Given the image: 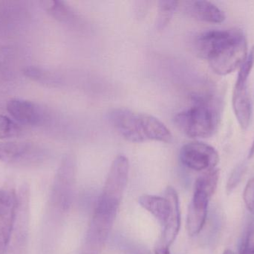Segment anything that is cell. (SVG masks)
Masks as SVG:
<instances>
[{
	"label": "cell",
	"instance_id": "cell-1",
	"mask_svg": "<svg viewBox=\"0 0 254 254\" xmlns=\"http://www.w3.org/2000/svg\"><path fill=\"white\" fill-rule=\"evenodd\" d=\"M197 54L208 61L213 73L227 76L241 67L247 58L246 36L237 30H209L195 41Z\"/></svg>",
	"mask_w": 254,
	"mask_h": 254
},
{
	"label": "cell",
	"instance_id": "cell-2",
	"mask_svg": "<svg viewBox=\"0 0 254 254\" xmlns=\"http://www.w3.org/2000/svg\"><path fill=\"white\" fill-rule=\"evenodd\" d=\"M109 119L117 132L131 143L158 141L169 143L173 140V135L166 125L147 113L116 108L109 113Z\"/></svg>",
	"mask_w": 254,
	"mask_h": 254
},
{
	"label": "cell",
	"instance_id": "cell-3",
	"mask_svg": "<svg viewBox=\"0 0 254 254\" xmlns=\"http://www.w3.org/2000/svg\"><path fill=\"white\" fill-rule=\"evenodd\" d=\"M217 105L210 97L195 95L192 104L175 116L178 128L191 138H208L213 135L219 124Z\"/></svg>",
	"mask_w": 254,
	"mask_h": 254
},
{
	"label": "cell",
	"instance_id": "cell-4",
	"mask_svg": "<svg viewBox=\"0 0 254 254\" xmlns=\"http://www.w3.org/2000/svg\"><path fill=\"white\" fill-rule=\"evenodd\" d=\"M129 163L125 155L115 158L110 167L105 184L98 200L120 207L124 192L128 181Z\"/></svg>",
	"mask_w": 254,
	"mask_h": 254
},
{
	"label": "cell",
	"instance_id": "cell-5",
	"mask_svg": "<svg viewBox=\"0 0 254 254\" xmlns=\"http://www.w3.org/2000/svg\"><path fill=\"white\" fill-rule=\"evenodd\" d=\"M180 161L194 171H207L216 168L219 161L217 151L210 145L195 141L187 143L180 151Z\"/></svg>",
	"mask_w": 254,
	"mask_h": 254
},
{
	"label": "cell",
	"instance_id": "cell-6",
	"mask_svg": "<svg viewBox=\"0 0 254 254\" xmlns=\"http://www.w3.org/2000/svg\"><path fill=\"white\" fill-rule=\"evenodd\" d=\"M138 202L160 222L163 228L167 225L174 212L180 208L179 195L172 186L167 188L164 197L143 195L139 198Z\"/></svg>",
	"mask_w": 254,
	"mask_h": 254
},
{
	"label": "cell",
	"instance_id": "cell-7",
	"mask_svg": "<svg viewBox=\"0 0 254 254\" xmlns=\"http://www.w3.org/2000/svg\"><path fill=\"white\" fill-rule=\"evenodd\" d=\"M75 175V161L72 155H67L61 162L57 175L56 189L58 201L63 208H68L71 202Z\"/></svg>",
	"mask_w": 254,
	"mask_h": 254
},
{
	"label": "cell",
	"instance_id": "cell-8",
	"mask_svg": "<svg viewBox=\"0 0 254 254\" xmlns=\"http://www.w3.org/2000/svg\"><path fill=\"white\" fill-rule=\"evenodd\" d=\"M6 109L9 114L19 125L37 126L43 122V110L32 101L13 98L7 101Z\"/></svg>",
	"mask_w": 254,
	"mask_h": 254
},
{
	"label": "cell",
	"instance_id": "cell-9",
	"mask_svg": "<svg viewBox=\"0 0 254 254\" xmlns=\"http://www.w3.org/2000/svg\"><path fill=\"white\" fill-rule=\"evenodd\" d=\"M209 199L204 194L194 191L187 218L188 234L192 237L198 235L204 228L207 219Z\"/></svg>",
	"mask_w": 254,
	"mask_h": 254
},
{
	"label": "cell",
	"instance_id": "cell-10",
	"mask_svg": "<svg viewBox=\"0 0 254 254\" xmlns=\"http://www.w3.org/2000/svg\"><path fill=\"white\" fill-rule=\"evenodd\" d=\"M185 9L188 14L203 22L222 23L225 19L224 12L210 1L203 0L185 1Z\"/></svg>",
	"mask_w": 254,
	"mask_h": 254
},
{
	"label": "cell",
	"instance_id": "cell-11",
	"mask_svg": "<svg viewBox=\"0 0 254 254\" xmlns=\"http://www.w3.org/2000/svg\"><path fill=\"white\" fill-rule=\"evenodd\" d=\"M233 109L242 129L246 130L250 125L252 105L247 86H234L233 94Z\"/></svg>",
	"mask_w": 254,
	"mask_h": 254
},
{
	"label": "cell",
	"instance_id": "cell-12",
	"mask_svg": "<svg viewBox=\"0 0 254 254\" xmlns=\"http://www.w3.org/2000/svg\"><path fill=\"white\" fill-rule=\"evenodd\" d=\"M30 146L25 143L0 142V161L7 164L22 161L29 153Z\"/></svg>",
	"mask_w": 254,
	"mask_h": 254
},
{
	"label": "cell",
	"instance_id": "cell-13",
	"mask_svg": "<svg viewBox=\"0 0 254 254\" xmlns=\"http://www.w3.org/2000/svg\"><path fill=\"white\" fill-rule=\"evenodd\" d=\"M18 204L19 200L17 204L0 214V254H5L6 250L8 247L11 238L12 231L14 226Z\"/></svg>",
	"mask_w": 254,
	"mask_h": 254
},
{
	"label": "cell",
	"instance_id": "cell-14",
	"mask_svg": "<svg viewBox=\"0 0 254 254\" xmlns=\"http://www.w3.org/2000/svg\"><path fill=\"white\" fill-rule=\"evenodd\" d=\"M11 50L7 48L0 50V93L10 90L14 81V73L11 69Z\"/></svg>",
	"mask_w": 254,
	"mask_h": 254
},
{
	"label": "cell",
	"instance_id": "cell-15",
	"mask_svg": "<svg viewBox=\"0 0 254 254\" xmlns=\"http://www.w3.org/2000/svg\"><path fill=\"white\" fill-rule=\"evenodd\" d=\"M219 179V170L212 169L201 174L195 183V191L201 192L209 198L214 194L217 188Z\"/></svg>",
	"mask_w": 254,
	"mask_h": 254
},
{
	"label": "cell",
	"instance_id": "cell-16",
	"mask_svg": "<svg viewBox=\"0 0 254 254\" xmlns=\"http://www.w3.org/2000/svg\"><path fill=\"white\" fill-rule=\"evenodd\" d=\"M40 4L50 16L60 22H68L73 18L72 10L64 1L45 0L40 1Z\"/></svg>",
	"mask_w": 254,
	"mask_h": 254
},
{
	"label": "cell",
	"instance_id": "cell-17",
	"mask_svg": "<svg viewBox=\"0 0 254 254\" xmlns=\"http://www.w3.org/2000/svg\"><path fill=\"white\" fill-rule=\"evenodd\" d=\"M179 1L163 0L158 2V16L156 19V28L158 31H162L170 23Z\"/></svg>",
	"mask_w": 254,
	"mask_h": 254
},
{
	"label": "cell",
	"instance_id": "cell-18",
	"mask_svg": "<svg viewBox=\"0 0 254 254\" xmlns=\"http://www.w3.org/2000/svg\"><path fill=\"white\" fill-rule=\"evenodd\" d=\"M23 130L18 122L5 115L0 114V140L16 138L22 135Z\"/></svg>",
	"mask_w": 254,
	"mask_h": 254
},
{
	"label": "cell",
	"instance_id": "cell-19",
	"mask_svg": "<svg viewBox=\"0 0 254 254\" xmlns=\"http://www.w3.org/2000/svg\"><path fill=\"white\" fill-rule=\"evenodd\" d=\"M115 244L118 249L126 254H152L149 249L140 243L132 241L123 236H119L115 238Z\"/></svg>",
	"mask_w": 254,
	"mask_h": 254
},
{
	"label": "cell",
	"instance_id": "cell-20",
	"mask_svg": "<svg viewBox=\"0 0 254 254\" xmlns=\"http://www.w3.org/2000/svg\"><path fill=\"white\" fill-rule=\"evenodd\" d=\"M254 66V46L248 54L247 58L240 67V72L237 76L235 86H247L248 80Z\"/></svg>",
	"mask_w": 254,
	"mask_h": 254
},
{
	"label": "cell",
	"instance_id": "cell-21",
	"mask_svg": "<svg viewBox=\"0 0 254 254\" xmlns=\"http://www.w3.org/2000/svg\"><path fill=\"white\" fill-rule=\"evenodd\" d=\"M240 254H254V221L249 225L243 237Z\"/></svg>",
	"mask_w": 254,
	"mask_h": 254
},
{
	"label": "cell",
	"instance_id": "cell-22",
	"mask_svg": "<svg viewBox=\"0 0 254 254\" xmlns=\"http://www.w3.org/2000/svg\"><path fill=\"white\" fill-rule=\"evenodd\" d=\"M17 203L18 198L13 191L0 189V214L7 211Z\"/></svg>",
	"mask_w": 254,
	"mask_h": 254
},
{
	"label": "cell",
	"instance_id": "cell-23",
	"mask_svg": "<svg viewBox=\"0 0 254 254\" xmlns=\"http://www.w3.org/2000/svg\"><path fill=\"white\" fill-rule=\"evenodd\" d=\"M243 198L246 207L254 214V177L248 182L245 188Z\"/></svg>",
	"mask_w": 254,
	"mask_h": 254
},
{
	"label": "cell",
	"instance_id": "cell-24",
	"mask_svg": "<svg viewBox=\"0 0 254 254\" xmlns=\"http://www.w3.org/2000/svg\"><path fill=\"white\" fill-rule=\"evenodd\" d=\"M244 171L245 167L243 165L239 166L234 170L229 180H228V186H227L228 191H232V189H234L237 185H238L243 177Z\"/></svg>",
	"mask_w": 254,
	"mask_h": 254
},
{
	"label": "cell",
	"instance_id": "cell-25",
	"mask_svg": "<svg viewBox=\"0 0 254 254\" xmlns=\"http://www.w3.org/2000/svg\"><path fill=\"white\" fill-rule=\"evenodd\" d=\"M155 254H171L170 252V248L166 247L158 243L155 249Z\"/></svg>",
	"mask_w": 254,
	"mask_h": 254
},
{
	"label": "cell",
	"instance_id": "cell-26",
	"mask_svg": "<svg viewBox=\"0 0 254 254\" xmlns=\"http://www.w3.org/2000/svg\"><path fill=\"white\" fill-rule=\"evenodd\" d=\"M254 157V140L253 143H252V147L250 149V152L249 154V159H252Z\"/></svg>",
	"mask_w": 254,
	"mask_h": 254
},
{
	"label": "cell",
	"instance_id": "cell-27",
	"mask_svg": "<svg viewBox=\"0 0 254 254\" xmlns=\"http://www.w3.org/2000/svg\"><path fill=\"white\" fill-rule=\"evenodd\" d=\"M223 254H235L234 253V252H232V251L230 250V249H227V250H225V252H224Z\"/></svg>",
	"mask_w": 254,
	"mask_h": 254
}]
</instances>
